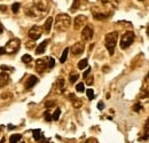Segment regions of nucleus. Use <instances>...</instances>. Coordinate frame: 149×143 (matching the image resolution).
<instances>
[{
  "instance_id": "obj_24",
  "label": "nucleus",
  "mask_w": 149,
  "mask_h": 143,
  "mask_svg": "<svg viewBox=\"0 0 149 143\" xmlns=\"http://www.w3.org/2000/svg\"><path fill=\"white\" fill-rule=\"evenodd\" d=\"M78 78H79V74H78V73H70V76H69V81H70V84H74V83L78 80Z\"/></svg>"
},
{
  "instance_id": "obj_26",
  "label": "nucleus",
  "mask_w": 149,
  "mask_h": 143,
  "mask_svg": "<svg viewBox=\"0 0 149 143\" xmlns=\"http://www.w3.org/2000/svg\"><path fill=\"white\" fill-rule=\"evenodd\" d=\"M19 7H21V5H19V2H15V3H13V6H12V12L14 13V14H17L19 10Z\"/></svg>"
},
{
  "instance_id": "obj_16",
  "label": "nucleus",
  "mask_w": 149,
  "mask_h": 143,
  "mask_svg": "<svg viewBox=\"0 0 149 143\" xmlns=\"http://www.w3.org/2000/svg\"><path fill=\"white\" fill-rule=\"evenodd\" d=\"M53 22H54V18L53 17H48L46 19V22H45V24H44V31L46 32V33H49L51 32V29H52V24H53Z\"/></svg>"
},
{
  "instance_id": "obj_1",
  "label": "nucleus",
  "mask_w": 149,
  "mask_h": 143,
  "mask_svg": "<svg viewBox=\"0 0 149 143\" xmlns=\"http://www.w3.org/2000/svg\"><path fill=\"white\" fill-rule=\"evenodd\" d=\"M31 5L36 10V17L40 18L46 15L49 10V0H32Z\"/></svg>"
},
{
  "instance_id": "obj_2",
  "label": "nucleus",
  "mask_w": 149,
  "mask_h": 143,
  "mask_svg": "<svg viewBox=\"0 0 149 143\" xmlns=\"http://www.w3.org/2000/svg\"><path fill=\"white\" fill-rule=\"evenodd\" d=\"M71 25V18L67 14H58L55 17V29L57 31L64 32Z\"/></svg>"
},
{
  "instance_id": "obj_41",
  "label": "nucleus",
  "mask_w": 149,
  "mask_h": 143,
  "mask_svg": "<svg viewBox=\"0 0 149 143\" xmlns=\"http://www.w3.org/2000/svg\"><path fill=\"white\" fill-rule=\"evenodd\" d=\"M87 85H93V77H91V78L87 80Z\"/></svg>"
},
{
  "instance_id": "obj_20",
  "label": "nucleus",
  "mask_w": 149,
  "mask_h": 143,
  "mask_svg": "<svg viewBox=\"0 0 149 143\" xmlns=\"http://www.w3.org/2000/svg\"><path fill=\"white\" fill-rule=\"evenodd\" d=\"M32 134H33V139H35V141H37V142L42 137V135H41V131H40V129H33V131H32Z\"/></svg>"
},
{
  "instance_id": "obj_23",
  "label": "nucleus",
  "mask_w": 149,
  "mask_h": 143,
  "mask_svg": "<svg viewBox=\"0 0 149 143\" xmlns=\"http://www.w3.org/2000/svg\"><path fill=\"white\" fill-rule=\"evenodd\" d=\"M31 61H32V56H31V55L25 54V55L22 56V62H23L24 64H28V63H30Z\"/></svg>"
},
{
  "instance_id": "obj_21",
  "label": "nucleus",
  "mask_w": 149,
  "mask_h": 143,
  "mask_svg": "<svg viewBox=\"0 0 149 143\" xmlns=\"http://www.w3.org/2000/svg\"><path fill=\"white\" fill-rule=\"evenodd\" d=\"M68 54H69V48L67 47V48H64V51H63V53L61 55V57H60V62L61 63H64L65 61H67V57H68Z\"/></svg>"
},
{
  "instance_id": "obj_45",
  "label": "nucleus",
  "mask_w": 149,
  "mask_h": 143,
  "mask_svg": "<svg viewBox=\"0 0 149 143\" xmlns=\"http://www.w3.org/2000/svg\"><path fill=\"white\" fill-rule=\"evenodd\" d=\"M0 143H5V137H2V139H1V141H0Z\"/></svg>"
},
{
  "instance_id": "obj_42",
  "label": "nucleus",
  "mask_w": 149,
  "mask_h": 143,
  "mask_svg": "<svg viewBox=\"0 0 149 143\" xmlns=\"http://www.w3.org/2000/svg\"><path fill=\"white\" fill-rule=\"evenodd\" d=\"M3 54H6L5 48H3V47H1V48H0V55H3Z\"/></svg>"
},
{
  "instance_id": "obj_8",
  "label": "nucleus",
  "mask_w": 149,
  "mask_h": 143,
  "mask_svg": "<svg viewBox=\"0 0 149 143\" xmlns=\"http://www.w3.org/2000/svg\"><path fill=\"white\" fill-rule=\"evenodd\" d=\"M81 38L84 41H91L93 38V28L92 25H86L85 28H83L81 30Z\"/></svg>"
},
{
  "instance_id": "obj_19",
  "label": "nucleus",
  "mask_w": 149,
  "mask_h": 143,
  "mask_svg": "<svg viewBox=\"0 0 149 143\" xmlns=\"http://www.w3.org/2000/svg\"><path fill=\"white\" fill-rule=\"evenodd\" d=\"M21 139H22V135L21 134H13L9 137V143H17L21 141Z\"/></svg>"
},
{
  "instance_id": "obj_10",
  "label": "nucleus",
  "mask_w": 149,
  "mask_h": 143,
  "mask_svg": "<svg viewBox=\"0 0 149 143\" xmlns=\"http://www.w3.org/2000/svg\"><path fill=\"white\" fill-rule=\"evenodd\" d=\"M69 51L74 55H81L85 51V46L81 41H78V42L74 44V46H71V48H69Z\"/></svg>"
},
{
  "instance_id": "obj_4",
  "label": "nucleus",
  "mask_w": 149,
  "mask_h": 143,
  "mask_svg": "<svg viewBox=\"0 0 149 143\" xmlns=\"http://www.w3.org/2000/svg\"><path fill=\"white\" fill-rule=\"evenodd\" d=\"M91 10H92L93 17L95 18V19H97V21L107 19V18L111 15V13H112L111 9H109V8L104 7V6H102V7H95V6H93Z\"/></svg>"
},
{
  "instance_id": "obj_39",
  "label": "nucleus",
  "mask_w": 149,
  "mask_h": 143,
  "mask_svg": "<svg viewBox=\"0 0 149 143\" xmlns=\"http://www.w3.org/2000/svg\"><path fill=\"white\" fill-rule=\"evenodd\" d=\"M38 143H48V140H47L46 137H44V136H42V137L38 141Z\"/></svg>"
},
{
  "instance_id": "obj_18",
  "label": "nucleus",
  "mask_w": 149,
  "mask_h": 143,
  "mask_svg": "<svg viewBox=\"0 0 149 143\" xmlns=\"http://www.w3.org/2000/svg\"><path fill=\"white\" fill-rule=\"evenodd\" d=\"M69 99H71L72 101V106H74V108H76V109H78V108H80L81 106H83V102H81V100H79V99H77V97H74V94H70L69 95Z\"/></svg>"
},
{
  "instance_id": "obj_7",
  "label": "nucleus",
  "mask_w": 149,
  "mask_h": 143,
  "mask_svg": "<svg viewBox=\"0 0 149 143\" xmlns=\"http://www.w3.org/2000/svg\"><path fill=\"white\" fill-rule=\"evenodd\" d=\"M42 28L41 26H38V25H35V26H32L30 30H29V38L32 40V41H35V40H37L39 39L41 35H42Z\"/></svg>"
},
{
  "instance_id": "obj_37",
  "label": "nucleus",
  "mask_w": 149,
  "mask_h": 143,
  "mask_svg": "<svg viewBox=\"0 0 149 143\" xmlns=\"http://www.w3.org/2000/svg\"><path fill=\"white\" fill-rule=\"evenodd\" d=\"M97 109H99V110H103V109H104L103 102H99V103H97Z\"/></svg>"
},
{
  "instance_id": "obj_28",
  "label": "nucleus",
  "mask_w": 149,
  "mask_h": 143,
  "mask_svg": "<svg viewBox=\"0 0 149 143\" xmlns=\"http://www.w3.org/2000/svg\"><path fill=\"white\" fill-rule=\"evenodd\" d=\"M60 113H61V109H56L55 112L53 113V116H52V119L53 120H58V117H60Z\"/></svg>"
},
{
  "instance_id": "obj_9",
  "label": "nucleus",
  "mask_w": 149,
  "mask_h": 143,
  "mask_svg": "<svg viewBox=\"0 0 149 143\" xmlns=\"http://www.w3.org/2000/svg\"><path fill=\"white\" fill-rule=\"evenodd\" d=\"M36 71L38 73H44L47 69V57L46 58H38L36 61Z\"/></svg>"
},
{
  "instance_id": "obj_12",
  "label": "nucleus",
  "mask_w": 149,
  "mask_h": 143,
  "mask_svg": "<svg viewBox=\"0 0 149 143\" xmlns=\"http://www.w3.org/2000/svg\"><path fill=\"white\" fill-rule=\"evenodd\" d=\"M100 2H101V5L102 6H104V7H107V8H109V9H116L117 7H118V0H100Z\"/></svg>"
},
{
  "instance_id": "obj_33",
  "label": "nucleus",
  "mask_w": 149,
  "mask_h": 143,
  "mask_svg": "<svg viewBox=\"0 0 149 143\" xmlns=\"http://www.w3.org/2000/svg\"><path fill=\"white\" fill-rule=\"evenodd\" d=\"M86 95H87V97H88V100H93L94 99V92L93 90H88L86 92Z\"/></svg>"
},
{
  "instance_id": "obj_40",
  "label": "nucleus",
  "mask_w": 149,
  "mask_h": 143,
  "mask_svg": "<svg viewBox=\"0 0 149 143\" xmlns=\"http://www.w3.org/2000/svg\"><path fill=\"white\" fill-rule=\"evenodd\" d=\"M32 46H35V41H33V42H29V44H26V47H28L29 49H31Z\"/></svg>"
},
{
  "instance_id": "obj_22",
  "label": "nucleus",
  "mask_w": 149,
  "mask_h": 143,
  "mask_svg": "<svg viewBox=\"0 0 149 143\" xmlns=\"http://www.w3.org/2000/svg\"><path fill=\"white\" fill-rule=\"evenodd\" d=\"M87 65H88V61H87V58H84V60L79 61V63H78V69H79V70L85 69Z\"/></svg>"
},
{
  "instance_id": "obj_30",
  "label": "nucleus",
  "mask_w": 149,
  "mask_h": 143,
  "mask_svg": "<svg viewBox=\"0 0 149 143\" xmlns=\"http://www.w3.org/2000/svg\"><path fill=\"white\" fill-rule=\"evenodd\" d=\"M58 88H60L61 93H62V90H63V88H64V79H63V78L58 79Z\"/></svg>"
},
{
  "instance_id": "obj_29",
  "label": "nucleus",
  "mask_w": 149,
  "mask_h": 143,
  "mask_svg": "<svg viewBox=\"0 0 149 143\" xmlns=\"http://www.w3.org/2000/svg\"><path fill=\"white\" fill-rule=\"evenodd\" d=\"M141 110H143V107H142L140 103H135V104L133 106V111L139 112V111H141Z\"/></svg>"
},
{
  "instance_id": "obj_3",
  "label": "nucleus",
  "mask_w": 149,
  "mask_h": 143,
  "mask_svg": "<svg viewBox=\"0 0 149 143\" xmlns=\"http://www.w3.org/2000/svg\"><path fill=\"white\" fill-rule=\"evenodd\" d=\"M117 40H118V32L117 31L109 32L104 37V45H106V48L108 49L110 55H112L113 52H115V48H116V45H117Z\"/></svg>"
},
{
  "instance_id": "obj_15",
  "label": "nucleus",
  "mask_w": 149,
  "mask_h": 143,
  "mask_svg": "<svg viewBox=\"0 0 149 143\" xmlns=\"http://www.w3.org/2000/svg\"><path fill=\"white\" fill-rule=\"evenodd\" d=\"M38 83V78L36 76H30L28 79H26V81H25V84H24V87H25V90H31L33 86H36Z\"/></svg>"
},
{
  "instance_id": "obj_38",
  "label": "nucleus",
  "mask_w": 149,
  "mask_h": 143,
  "mask_svg": "<svg viewBox=\"0 0 149 143\" xmlns=\"http://www.w3.org/2000/svg\"><path fill=\"white\" fill-rule=\"evenodd\" d=\"M90 72H91V68H88V69H87V70H86V71L84 72V74H83V77H84V78H85V79H86V78H87V76H88V73H90Z\"/></svg>"
},
{
  "instance_id": "obj_44",
  "label": "nucleus",
  "mask_w": 149,
  "mask_h": 143,
  "mask_svg": "<svg viewBox=\"0 0 149 143\" xmlns=\"http://www.w3.org/2000/svg\"><path fill=\"white\" fill-rule=\"evenodd\" d=\"M108 70H109V68H107V67L103 68V71H108Z\"/></svg>"
},
{
  "instance_id": "obj_14",
  "label": "nucleus",
  "mask_w": 149,
  "mask_h": 143,
  "mask_svg": "<svg viewBox=\"0 0 149 143\" xmlns=\"http://www.w3.org/2000/svg\"><path fill=\"white\" fill-rule=\"evenodd\" d=\"M87 2H88V0H74L72 6H71V13H74L77 9H79L81 7L85 8L86 5H87Z\"/></svg>"
},
{
  "instance_id": "obj_34",
  "label": "nucleus",
  "mask_w": 149,
  "mask_h": 143,
  "mask_svg": "<svg viewBox=\"0 0 149 143\" xmlns=\"http://www.w3.org/2000/svg\"><path fill=\"white\" fill-rule=\"evenodd\" d=\"M0 69H1V70H2V71H13V70H14V69H13V68H9V67H5V65H1V68H0Z\"/></svg>"
},
{
  "instance_id": "obj_27",
  "label": "nucleus",
  "mask_w": 149,
  "mask_h": 143,
  "mask_svg": "<svg viewBox=\"0 0 149 143\" xmlns=\"http://www.w3.org/2000/svg\"><path fill=\"white\" fill-rule=\"evenodd\" d=\"M55 104H56V102L54 101V100H48V101H46V102H45V107L47 108V109L55 107Z\"/></svg>"
},
{
  "instance_id": "obj_17",
  "label": "nucleus",
  "mask_w": 149,
  "mask_h": 143,
  "mask_svg": "<svg viewBox=\"0 0 149 143\" xmlns=\"http://www.w3.org/2000/svg\"><path fill=\"white\" fill-rule=\"evenodd\" d=\"M48 45V40H44L40 45H38L37 49H36V54H42L45 53V51H46V46Z\"/></svg>"
},
{
  "instance_id": "obj_25",
  "label": "nucleus",
  "mask_w": 149,
  "mask_h": 143,
  "mask_svg": "<svg viewBox=\"0 0 149 143\" xmlns=\"http://www.w3.org/2000/svg\"><path fill=\"white\" fill-rule=\"evenodd\" d=\"M55 67V60L53 57H47V68L53 69Z\"/></svg>"
},
{
  "instance_id": "obj_13",
  "label": "nucleus",
  "mask_w": 149,
  "mask_h": 143,
  "mask_svg": "<svg viewBox=\"0 0 149 143\" xmlns=\"http://www.w3.org/2000/svg\"><path fill=\"white\" fill-rule=\"evenodd\" d=\"M10 81V77L8 72H0V88H3L5 86L8 85V83Z\"/></svg>"
},
{
  "instance_id": "obj_6",
  "label": "nucleus",
  "mask_w": 149,
  "mask_h": 143,
  "mask_svg": "<svg viewBox=\"0 0 149 143\" xmlns=\"http://www.w3.org/2000/svg\"><path fill=\"white\" fill-rule=\"evenodd\" d=\"M134 39H135L134 32H133V31H126V32L122 36V38H120V47H122V49L129 48L131 45L133 44Z\"/></svg>"
},
{
  "instance_id": "obj_43",
  "label": "nucleus",
  "mask_w": 149,
  "mask_h": 143,
  "mask_svg": "<svg viewBox=\"0 0 149 143\" xmlns=\"http://www.w3.org/2000/svg\"><path fill=\"white\" fill-rule=\"evenodd\" d=\"M3 32V25L1 24V22H0V35Z\"/></svg>"
},
{
  "instance_id": "obj_36",
  "label": "nucleus",
  "mask_w": 149,
  "mask_h": 143,
  "mask_svg": "<svg viewBox=\"0 0 149 143\" xmlns=\"http://www.w3.org/2000/svg\"><path fill=\"white\" fill-rule=\"evenodd\" d=\"M0 12L6 13V12H7V6H5V5H0Z\"/></svg>"
},
{
  "instance_id": "obj_35",
  "label": "nucleus",
  "mask_w": 149,
  "mask_h": 143,
  "mask_svg": "<svg viewBox=\"0 0 149 143\" xmlns=\"http://www.w3.org/2000/svg\"><path fill=\"white\" fill-rule=\"evenodd\" d=\"M85 143H99V142H97V140H96V139H94V137H90L88 140H86V142Z\"/></svg>"
},
{
  "instance_id": "obj_11",
  "label": "nucleus",
  "mask_w": 149,
  "mask_h": 143,
  "mask_svg": "<svg viewBox=\"0 0 149 143\" xmlns=\"http://www.w3.org/2000/svg\"><path fill=\"white\" fill-rule=\"evenodd\" d=\"M86 16L85 15H79V16H77V17L74 18V26L76 30H79V29H81L84 25H85V23H86Z\"/></svg>"
},
{
  "instance_id": "obj_31",
  "label": "nucleus",
  "mask_w": 149,
  "mask_h": 143,
  "mask_svg": "<svg viewBox=\"0 0 149 143\" xmlns=\"http://www.w3.org/2000/svg\"><path fill=\"white\" fill-rule=\"evenodd\" d=\"M76 90L79 92V93H83V92H84V84H83V83H79V84L76 86Z\"/></svg>"
},
{
  "instance_id": "obj_5",
  "label": "nucleus",
  "mask_w": 149,
  "mask_h": 143,
  "mask_svg": "<svg viewBox=\"0 0 149 143\" xmlns=\"http://www.w3.org/2000/svg\"><path fill=\"white\" fill-rule=\"evenodd\" d=\"M19 47H21V41H19V39L13 38V39H10V40L6 44V46H5L3 48H5L6 54H15L19 52Z\"/></svg>"
},
{
  "instance_id": "obj_46",
  "label": "nucleus",
  "mask_w": 149,
  "mask_h": 143,
  "mask_svg": "<svg viewBox=\"0 0 149 143\" xmlns=\"http://www.w3.org/2000/svg\"><path fill=\"white\" fill-rule=\"evenodd\" d=\"M139 1H143V0H139Z\"/></svg>"
},
{
  "instance_id": "obj_32",
  "label": "nucleus",
  "mask_w": 149,
  "mask_h": 143,
  "mask_svg": "<svg viewBox=\"0 0 149 143\" xmlns=\"http://www.w3.org/2000/svg\"><path fill=\"white\" fill-rule=\"evenodd\" d=\"M44 116H45L46 121H51V120H52V116H51V113H49V111H48V110H46V111H45Z\"/></svg>"
}]
</instances>
